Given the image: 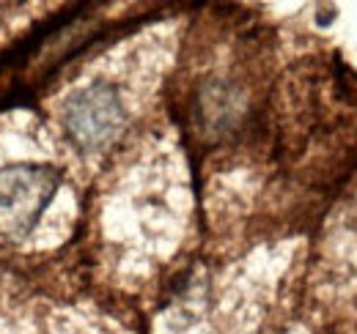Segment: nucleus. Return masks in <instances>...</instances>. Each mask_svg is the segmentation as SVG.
<instances>
[{"label": "nucleus", "mask_w": 357, "mask_h": 334, "mask_svg": "<svg viewBox=\"0 0 357 334\" xmlns=\"http://www.w3.org/2000/svg\"><path fill=\"white\" fill-rule=\"evenodd\" d=\"M61 175L50 165L0 167V241H25L58 192Z\"/></svg>", "instance_id": "nucleus-1"}, {"label": "nucleus", "mask_w": 357, "mask_h": 334, "mask_svg": "<svg viewBox=\"0 0 357 334\" xmlns=\"http://www.w3.org/2000/svg\"><path fill=\"white\" fill-rule=\"evenodd\" d=\"M127 110L119 88L105 80L75 90L61 110V124L72 145L83 154H96L107 148L124 129Z\"/></svg>", "instance_id": "nucleus-2"}]
</instances>
